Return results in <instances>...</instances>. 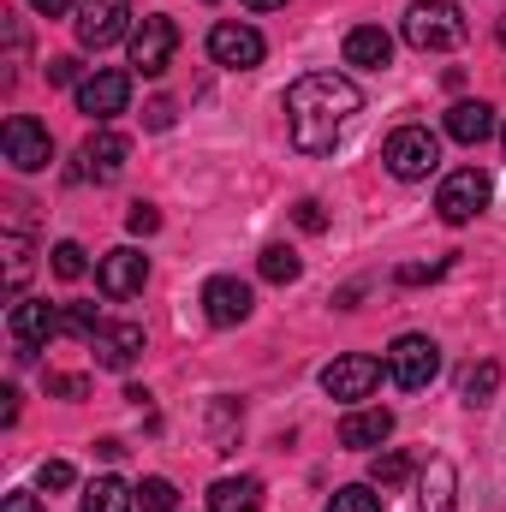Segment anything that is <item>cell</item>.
<instances>
[{
    "label": "cell",
    "instance_id": "cell-30",
    "mask_svg": "<svg viewBox=\"0 0 506 512\" xmlns=\"http://www.w3.org/2000/svg\"><path fill=\"white\" fill-rule=\"evenodd\" d=\"M84 268H90V262H84V245H72V239L54 245V274H60V280H84Z\"/></svg>",
    "mask_w": 506,
    "mask_h": 512
},
{
    "label": "cell",
    "instance_id": "cell-17",
    "mask_svg": "<svg viewBox=\"0 0 506 512\" xmlns=\"http://www.w3.org/2000/svg\"><path fill=\"white\" fill-rule=\"evenodd\" d=\"M447 137L465 143V149H477L483 137H495V108L489 102H453L447 108Z\"/></svg>",
    "mask_w": 506,
    "mask_h": 512
},
{
    "label": "cell",
    "instance_id": "cell-33",
    "mask_svg": "<svg viewBox=\"0 0 506 512\" xmlns=\"http://www.w3.org/2000/svg\"><path fill=\"white\" fill-rule=\"evenodd\" d=\"M441 274H447V262H411V268H399L405 286H423V280H441Z\"/></svg>",
    "mask_w": 506,
    "mask_h": 512
},
{
    "label": "cell",
    "instance_id": "cell-8",
    "mask_svg": "<svg viewBox=\"0 0 506 512\" xmlns=\"http://www.w3.org/2000/svg\"><path fill=\"white\" fill-rule=\"evenodd\" d=\"M381 358H370V352H346V358H334L328 370H322V393L328 399H346V405H358V399H370L381 387Z\"/></svg>",
    "mask_w": 506,
    "mask_h": 512
},
{
    "label": "cell",
    "instance_id": "cell-36",
    "mask_svg": "<svg viewBox=\"0 0 506 512\" xmlns=\"http://www.w3.org/2000/svg\"><path fill=\"white\" fill-rule=\"evenodd\" d=\"M48 84H84V78H78V60H72V54L48 60Z\"/></svg>",
    "mask_w": 506,
    "mask_h": 512
},
{
    "label": "cell",
    "instance_id": "cell-1",
    "mask_svg": "<svg viewBox=\"0 0 506 512\" xmlns=\"http://www.w3.org/2000/svg\"><path fill=\"white\" fill-rule=\"evenodd\" d=\"M358 114H364V90L340 72H310L286 90V131H292V149L304 155H328Z\"/></svg>",
    "mask_w": 506,
    "mask_h": 512
},
{
    "label": "cell",
    "instance_id": "cell-29",
    "mask_svg": "<svg viewBox=\"0 0 506 512\" xmlns=\"http://www.w3.org/2000/svg\"><path fill=\"white\" fill-rule=\"evenodd\" d=\"M137 507H143V512H179V489H173L167 477H143Z\"/></svg>",
    "mask_w": 506,
    "mask_h": 512
},
{
    "label": "cell",
    "instance_id": "cell-5",
    "mask_svg": "<svg viewBox=\"0 0 506 512\" xmlns=\"http://www.w3.org/2000/svg\"><path fill=\"white\" fill-rule=\"evenodd\" d=\"M173 48H179V24H173V18L149 12V18L131 24V66H137L143 78H161V72L173 66Z\"/></svg>",
    "mask_w": 506,
    "mask_h": 512
},
{
    "label": "cell",
    "instance_id": "cell-43",
    "mask_svg": "<svg viewBox=\"0 0 506 512\" xmlns=\"http://www.w3.org/2000/svg\"><path fill=\"white\" fill-rule=\"evenodd\" d=\"M501 42H506V24H501Z\"/></svg>",
    "mask_w": 506,
    "mask_h": 512
},
{
    "label": "cell",
    "instance_id": "cell-32",
    "mask_svg": "<svg viewBox=\"0 0 506 512\" xmlns=\"http://www.w3.org/2000/svg\"><path fill=\"white\" fill-rule=\"evenodd\" d=\"M292 215H298V227H304V233H322V227H328V215H322V203H316V197H304Z\"/></svg>",
    "mask_w": 506,
    "mask_h": 512
},
{
    "label": "cell",
    "instance_id": "cell-4",
    "mask_svg": "<svg viewBox=\"0 0 506 512\" xmlns=\"http://www.w3.org/2000/svg\"><path fill=\"white\" fill-rule=\"evenodd\" d=\"M387 376H393V387H405V393L429 387L441 376V346H435L429 334H399V340L387 346Z\"/></svg>",
    "mask_w": 506,
    "mask_h": 512
},
{
    "label": "cell",
    "instance_id": "cell-15",
    "mask_svg": "<svg viewBox=\"0 0 506 512\" xmlns=\"http://www.w3.org/2000/svg\"><path fill=\"white\" fill-rule=\"evenodd\" d=\"M387 435H393V411H387V405L346 411V423H340V447H352V453H376Z\"/></svg>",
    "mask_w": 506,
    "mask_h": 512
},
{
    "label": "cell",
    "instance_id": "cell-27",
    "mask_svg": "<svg viewBox=\"0 0 506 512\" xmlns=\"http://www.w3.org/2000/svg\"><path fill=\"white\" fill-rule=\"evenodd\" d=\"M328 512H381V489H376V483H352V489H334Z\"/></svg>",
    "mask_w": 506,
    "mask_h": 512
},
{
    "label": "cell",
    "instance_id": "cell-34",
    "mask_svg": "<svg viewBox=\"0 0 506 512\" xmlns=\"http://www.w3.org/2000/svg\"><path fill=\"white\" fill-rule=\"evenodd\" d=\"M48 393H54V399H84L90 382H84V376H48Z\"/></svg>",
    "mask_w": 506,
    "mask_h": 512
},
{
    "label": "cell",
    "instance_id": "cell-14",
    "mask_svg": "<svg viewBox=\"0 0 506 512\" xmlns=\"http://www.w3.org/2000/svg\"><path fill=\"white\" fill-rule=\"evenodd\" d=\"M6 328H12V340H18V346H42V340L66 334V328H60V310H54V304H42V298H18V304H12V316H6Z\"/></svg>",
    "mask_w": 506,
    "mask_h": 512
},
{
    "label": "cell",
    "instance_id": "cell-28",
    "mask_svg": "<svg viewBox=\"0 0 506 512\" xmlns=\"http://www.w3.org/2000/svg\"><path fill=\"white\" fill-rule=\"evenodd\" d=\"M60 328L78 334V340H96V334H102V310H96V304H66V310H60Z\"/></svg>",
    "mask_w": 506,
    "mask_h": 512
},
{
    "label": "cell",
    "instance_id": "cell-12",
    "mask_svg": "<svg viewBox=\"0 0 506 512\" xmlns=\"http://www.w3.org/2000/svg\"><path fill=\"white\" fill-rule=\"evenodd\" d=\"M251 286L239 280V274H215L209 286H203V316L215 322V328H239L245 316H251Z\"/></svg>",
    "mask_w": 506,
    "mask_h": 512
},
{
    "label": "cell",
    "instance_id": "cell-26",
    "mask_svg": "<svg viewBox=\"0 0 506 512\" xmlns=\"http://www.w3.org/2000/svg\"><path fill=\"white\" fill-rule=\"evenodd\" d=\"M405 477H411V459H405V453H393V447H387V453L370 459V483H376L381 495H387V489H399Z\"/></svg>",
    "mask_w": 506,
    "mask_h": 512
},
{
    "label": "cell",
    "instance_id": "cell-7",
    "mask_svg": "<svg viewBox=\"0 0 506 512\" xmlns=\"http://www.w3.org/2000/svg\"><path fill=\"white\" fill-rule=\"evenodd\" d=\"M435 209H441V221H453V227L477 221V215L489 209V173H483V167H459V173H447Z\"/></svg>",
    "mask_w": 506,
    "mask_h": 512
},
{
    "label": "cell",
    "instance_id": "cell-18",
    "mask_svg": "<svg viewBox=\"0 0 506 512\" xmlns=\"http://www.w3.org/2000/svg\"><path fill=\"white\" fill-rule=\"evenodd\" d=\"M126 155H131V143L120 137V131H96L90 143H84V173L90 179H120V167H126Z\"/></svg>",
    "mask_w": 506,
    "mask_h": 512
},
{
    "label": "cell",
    "instance_id": "cell-21",
    "mask_svg": "<svg viewBox=\"0 0 506 512\" xmlns=\"http://www.w3.org/2000/svg\"><path fill=\"white\" fill-rule=\"evenodd\" d=\"M209 512H262V483L256 477H221L209 489Z\"/></svg>",
    "mask_w": 506,
    "mask_h": 512
},
{
    "label": "cell",
    "instance_id": "cell-19",
    "mask_svg": "<svg viewBox=\"0 0 506 512\" xmlns=\"http://www.w3.org/2000/svg\"><path fill=\"white\" fill-rule=\"evenodd\" d=\"M393 60V36L381 30V24H358L352 36H346V66H364V72H381Z\"/></svg>",
    "mask_w": 506,
    "mask_h": 512
},
{
    "label": "cell",
    "instance_id": "cell-24",
    "mask_svg": "<svg viewBox=\"0 0 506 512\" xmlns=\"http://www.w3.org/2000/svg\"><path fill=\"white\" fill-rule=\"evenodd\" d=\"M256 268H262V280H274V286H292V280L304 274V262H298V251H292V245H268Z\"/></svg>",
    "mask_w": 506,
    "mask_h": 512
},
{
    "label": "cell",
    "instance_id": "cell-6",
    "mask_svg": "<svg viewBox=\"0 0 506 512\" xmlns=\"http://www.w3.org/2000/svg\"><path fill=\"white\" fill-rule=\"evenodd\" d=\"M0 149H6V167H12V173H42V167L54 161V137H48L42 120H30V114H12V120H6Z\"/></svg>",
    "mask_w": 506,
    "mask_h": 512
},
{
    "label": "cell",
    "instance_id": "cell-10",
    "mask_svg": "<svg viewBox=\"0 0 506 512\" xmlns=\"http://www.w3.org/2000/svg\"><path fill=\"white\" fill-rule=\"evenodd\" d=\"M78 42L84 48H114L131 36V0H78Z\"/></svg>",
    "mask_w": 506,
    "mask_h": 512
},
{
    "label": "cell",
    "instance_id": "cell-16",
    "mask_svg": "<svg viewBox=\"0 0 506 512\" xmlns=\"http://www.w3.org/2000/svg\"><path fill=\"white\" fill-rule=\"evenodd\" d=\"M90 346H96V364L102 370H131L137 352H143V328L137 322H102V334Z\"/></svg>",
    "mask_w": 506,
    "mask_h": 512
},
{
    "label": "cell",
    "instance_id": "cell-22",
    "mask_svg": "<svg viewBox=\"0 0 506 512\" xmlns=\"http://www.w3.org/2000/svg\"><path fill=\"white\" fill-rule=\"evenodd\" d=\"M137 507V489H126L120 477H96L84 489V512H131Z\"/></svg>",
    "mask_w": 506,
    "mask_h": 512
},
{
    "label": "cell",
    "instance_id": "cell-31",
    "mask_svg": "<svg viewBox=\"0 0 506 512\" xmlns=\"http://www.w3.org/2000/svg\"><path fill=\"white\" fill-rule=\"evenodd\" d=\"M36 483H42V489H72V483H78V471H72L66 459H42V471H36Z\"/></svg>",
    "mask_w": 506,
    "mask_h": 512
},
{
    "label": "cell",
    "instance_id": "cell-38",
    "mask_svg": "<svg viewBox=\"0 0 506 512\" xmlns=\"http://www.w3.org/2000/svg\"><path fill=\"white\" fill-rule=\"evenodd\" d=\"M149 126H155V131L173 126V102H149Z\"/></svg>",
    "mask_w": 506,
    "mask_h": 512
},
{
    "label": "cell",
    "instance_id": "cell-39",
    "mask_svg": "<svg viewBox=\"0 0 506 512\" xmlns=\"http://www.w3.org/2000/svg\"><path fill=\"white\" fill-rule=\"evenodd\" d=\"M30 6H36L42 18H66V12H72V0H30Z\"/></svg>",
    "mask_w": 506,
    "mask_h": 512
},
{
    "label": "cell",
    "instance_id": "cell-41",
    "mask_svg": "<svg viewBox=\"0 0 506 512\" xmlns=\"http://www.w3.org/2000/svg\"><path fill=\"white\" fill-rule=\"evenodd\" d=\"M245 6H251V12H280L286 0H245Z\"/></svg>",
    "mask_w": 506,
    "mask_h": 512
},
{
    "label": "cell",
    "instance_id": "cell-23",
    "mask_svg": "<svg viewBox=\"0 0 506 512\" xmlns=\"http://www.w3.org/2000/svg\"><path fill=\"white\" fill-rule=\"evenodd\" d=\"M495 387H501V364H495V358H483V364H471V370L459 376V399H465V405H489V399H495Z\"/></svg>",
    "mask_w": 506,
    "mask_h": 512
},
{
    "label": "cell",
    "instance_id": "cell-25",
    "mask_svg": "<svg viewBox=\"0 0 506 512\" xmlns=\"http://www.w3.org/2000/svg\"><path fill=\"white\" fill-rule=\"evenodd\" d=\"M0 251H6V292L18 298V292H24V274H30V239H24V233H6Z\"/></svg>",
    "mask_w": 506,
    "mask_h": 512
},
{
    "label": "cell",
    "instance_id": "cell-40",
    "mask_svg": "<svg viewBox=\"0 0 506 512\" xmlns=\"http://www.w3.org/2000/svg\"><path fill=\"white\" fill-rule=\"evenodd\" d=\"M0 423H18V393H12V387L0 393Z\"/></svg>",
    "mask_w": 506,
    "mask_h": 512
},
{
    "label": "cell",
    "instance_id": "cell-13",
    "mask_svg": "<svg viewBox=\"0 0 506 512\" xmlns=\"http://www.w3.org/2000/svg\"><path fill=\"white\" fill-rule=\"evenodd\" d=\"M143 280H149V256L131 251V245H120V251H108L96 262V286H102L108 298H137Z\"/></svg>",
    "mask_w": 506,
    "mask_h": 512
},
{
    "label": "cell",
    "instance_id": "cell-42",
    "mask_svg": "<svg viewBox=\"0 0 506 512\" xmlns=\"http://www.w3.org/2000/svg\"><path fill=\"white\" fill-rule=\"evenodd\" d=\"M501 149H506V126H501Z\"/></svg>",
    "mask_w": 506,
    "mask_h": 512
},
{
    "label": "cell",
    "instance_id": "cell-9",
    "mask_svg": "<svg viewBox=\"0 0 506 512\" xmlns=\"http://www.w3.org/2000/svg\"><path fill=\"white\" fill-rule=\"evenodd\" d=\"M131 102V72H114V66H102V72H90L84 84H78V114H90L96 126H108V120H120Z\"/></svg>",
    "mask_w": 506,
    "mask_h": 512
},
{
    "label": "cell",
    "instance_id": "cell-20",
    "mask_svg": "<svg viewBox=\"0 0 506 512\" xmlns=\"http://www.w3.org/2000/svg\"><path fill=\"white\" fill-rule=\"evenodd\" d=\"M423 512H459V471L447 459H429L423 465Z\"/></svg>",
    "mask_w": 506,
    "mask_h": 512
},
{
    "label": "cell",
    "instance_id": "cell-35",
    "mask_svg": "<svg viewBox=\"0 0 506 512\" xmlns=\"http://www.w3.org/2000/svg\"><path fill=\"white\" fill-rule=\"evenodd\" d=\"M126 227H131V233H155V227H161V215H155L149 203H131V209H126Z\"/></svg>",
    "mask_w": 506,
    "mask_h": 512
},
{
    "label": "cell",
    "instance_id": "cell-2",
    "mask_svg": "<svg viewBox=\"0 0 506 512\" xmlns=\"http://www.w3.org/2000/svg\"><path fill=\"white\" fill-rule=\"evenodd\" d=\"M465 36H471V24H465V12L453 0H411L405 6V42L417 54H447Z\"/></svg>",
    "mask_w": 506,
    "mask_h": 512
},
{
    "label": "cell",
    "instance_id": "cell-37",
    "mask_svg": "<svg viewBox=\"0 0 506 512\" xmlns=\"http://www.w3.org/2000/svg\"><path fill=\"white\" fill-rule=\"evenodd\" d=\"M0 512H48V507H42L36 495H6V501H0Z\"/></svg>",
    "mask_w": 506,
    "mask_h": 512
},
{
    "label": "cell",
    "instance_id": "cell-11",
    "mask_svg": "<svg viewBox=\"0 0 506 512\" xmlns=\"http://www.w3.org/2000/svg\"><path fill=\"white\" fill-rule=\"evenodd\" d=\"M262 54H268V42H262V30H251V24L221 18V24L209 30V60H215V66L251 72V66H262Z\"/></svg>",
    "mask_w": 506,
    "mask_h": 512
},
{
    "label": "cell",
    "instance_id": "cell-3",
    "mask_svg": "<svg viewBox=\"0 0 506 512\" xmlns=\"http://www.w3.org/2000/svg\"><path fill=\"white\" fill-rule=\"evenodd\" d=\"M381 161H387L393 179H429L441 167V137L429 126H399L381 143Z\"/></svg>",
    "mask_w": 506,
    "mask_h": 512
}]
</instances>
